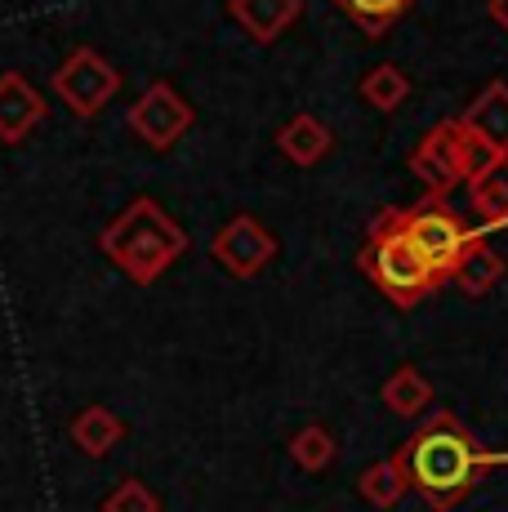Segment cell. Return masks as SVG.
<instances>
[{"label":"cell","mask_w":508,"mask_h":512,"mask_svg":"<svg viewBox=\"0 0 508 512\" xmlns=\"http://www.w3.org/2000/svg\"><path fill=\"white\" fill-rule=\"evenodd\" d=\"M393 464L406 490H415L433 512H451L482 486L486 472L508 464V450H482L451 410H437L419 423L406 446H397Z\"/></svg>","instance_id":"1"},{"label":"cell","mask_w":508,"mask_h":512,"mask_svg":"<svg viewBox=\"0 0 508 512\" xmlns=\"http://www.w3.org/2000/svg\"><path fill=\"white\" fill-rule=\"evenodd\" d=\"M99 250L134 285H156L165 272H170L174 259H183L188 232H183L152 196H134V201L99 232Z\"/></svg>","instance_id":"2"},{"label":"cell","mask_w":508,"mask_h":512,"mask_svg":"<svg viewBox=\"0 0 508 512\" xmlns=\"http://www.w3.org/2000/svg\"><path fill=\"white\" fill-rule=\"evenodd\" d=\"M357 268L366 272V281H375L384 290V299H393L397 308H415L424 303L433 290H442V277L419 259V250L410 245V236L402 228V205H388L370 219L366 245L357 254Z\"/></svg>","instance_id":"3"},{"label":"cell","mask_w":508,"mask_h":512,"mask_svg":"<svg viewBox=\"0 0 508 512\" xmlns=\"http://www.w3.org/2000/svg\"><path fill=\"white\" fill-rule=\"evenodd\" d=\"M486 161H491V152L473 139V130L459 116L455 121H437L410 152V170L424 183V196H437V201H446L459 183L473 179Z\"/></svg>","instance_id":"4"},{"label":"cell","mask_w":508,"mask_h":512,"mask_svg":"<svg viewBox=\"0 0 508 512\" xmlns=\"http://www.w3.org/2000/svg\"><path fill=\"white\" fill-rule=\"evenodd\" d=\"M402 228L410 236V245L419 250V259H424L442 281H451L455 268H459V259H464V254L482 241V232L468 228L451 205L437 201V196H424L419 205H406V210H402Z\"/></svg>","instance_id":"5"},{"label":"cell","mask_w":508,"mask_h":512,"mask_svg":"<svg viewBox=\"0 0 508 512\" xmlns=\"http://www.w3.org/2000/svg\"><path fill=\"white\" fill-rule=\"evenodd\" d=\"M54 94L63 98L67 112L76 116H99L116 94H121V72L90 45H76L63 63L54 67Z\"/></svg>","instance_id":"6"},{"label":"cell","mask_w":508,"mask_h":512,"mask_svg":"<svg viewBox=\"0 0 508 512\" xmlns=\"http://www.w3.org/2000/svg\"><path fill=\"white\" fill-rule=\"evenodd\" d=\"M192 121H197V112H192V103L174 90L170 81H152L148 90L139 94V103L130 107V130L139 134L152 152H170V147L192 130Z\"/></svg>","instance_id":"7"},{"label":"cell","mask_w":508,"mask_h":512,"mask_svg":"<svg viewBox=\"0 0 508 512\" xmlns=\"http://www.w3.org/2000/svg\"><path fill=\"white\" fill-rule=\"evenodd\" d=\"M210 254H214L219 268L232 272V277L250 281L277 259V236L263 228L254 214H237V219H228L219 232H214Z\"/></svg>","instance_id":"8"},{"label":"cell","mask_w":508,"mask_h":512,"mask_svg":"<svg viewBox=\"0 0 508 512\" xmlns=\"http://www.w3.org/2000/svg\"><path fill=\"white\" fill-rule=\"evenodd\" d=\"M45 121V94L23 72H0V143H23Z\"/></svg>","instance_id":"9"},{"label":"cell","mask_w":508,"mask_h":512,"mask_svg":"<svg viewBox=\"0 0 508 512\" xmlns=\"http://www.w3.org/2000/svg\"><path fill=\"white\" fill-rule=\"evenodd\" d=\"M228 14L250 41L272 45L277 36H286L304 14V0H228Z\"/></svg>","instance_id":"10"},{"label":"cell","mask_w":508,"mask_h":512,"mask_svg":"<svg viewBox=\"0 0 508 512\" xmlns=\"http://www.w3.org/2000/svg\"><path fill=\"white\" fill-rule=\"evenodd\" d=\"M459 121L473 130V139L491 156H508V81H491L473 103L464 107Z\"/></svg>","instance_id":"11"},{"label":"cell","mask_w":508,"mask_h":512,"mask_svg":"<svg viewBox=\"0 0 508 512\" xmlns=\"http://www.w3.org/2000/svg\"><path fill=\"white\" fill-rule=\"evenodd\" d=\"M468 205L482 228H508V156H491L468 179Z\"/></svg>","instance_id":"12"},{"label":"cell","mask_w":508,"mask_h":512,"mask_svg":"<svg viewBox=\"0 0 508 512\" xmlns=\"http://www.w3.org/2000/svg\"><path fill=\"white\" fill-rule=\"evenodd\" d=\"M67 437L76 441V450H81V455L103 459V455H112V450L125 441V419L116 415V410H107V406H85V410H76Z\"/></svg>","instance_id":"13"},{"label":"cell","mask_w":508,"mask_h":512,"mask_svg":"<svg viewBox=\"0 0 508 512\" xmlns=\"http://www.w3.org/2000/svg\"><path fill=\"white\" fill-rule=\"evenodd\" d=\"M277 147H281V156H286V161H295L299 170H308V165H317L321 156L330 152V130H326V121H321V116L299 112V116H290V121L281 125Z\"/></svg>","instance_id":"14"},{"label":"cell","mask_w":508,"mask_h":512,"mask_svg":"<svg viewBox=\"0 0 508 512\" xmlns=\"http://www.w3.org/2000/svg\"><path fill=\"white\" fill-rule=\"evenodd\" d=\"M433 401V383L424 379L415 366H402V370H393V379L384 383V406L393 410V415H419V410Z\"/></svg>","instance_id":"15"},{"label":"cell","mask_w":508,"mask_h":512,"mask_svg":"<svg viewBox=\"0 0 508 512\" xmlns=\"http://www.w3.org/2000/svg\"><path fill=\"white\" fill-rule=\"evenodd\" d=\"M406 94H410V81L402 67H393V63H379L361 76V98H366L375 112H397V107L406 103Z\"/></svg>","instance_id":"16"},{"label":"cell","mask_w":508,"mask_h":512,"mask_svg":"<svg viewBox=\"0 0 508 512\" xmlns=\"http://www.w3.org/2000/svg\"><path fill=\"white\" fill-rule=\"evenodd\" d=\"M500 277H504V259H500V254H495L486 241H477L473 250L459 259V268H455L451 281H459L468 294H486Z\"/></svg>","instance_id":"17"},{"label":"cell","mask_w":508,"mask_h":512,"mask_svg":"<svg viewBox=\"0 0 508 512\" xmlns=\"http://www.w3.org/2000/svg\"><path fill=\"white\" fill-rule=\"evenodd\" d=\"M335 5L344 9V14L353 18L366 36H384L388 27H393L397 18L415 5V0H335Z\"/></svg>","instance_id":"18"},{"label":"cell","mask_w":508,"mask_h":512,"mask_svg":"<svg viewBox=\"0 0 508 512\" xmlns=\"http://www.w3.org/2000/svg\"><path fill=\"white\" fill-rule=\"evenodd\" d=\"M357 490L370 508H393L397 499L406 495V481H402V472H397L393 459H384V464H370L366 472H361Z\"/></svg>","instance_id":"19"},{"label":"cell","mask_w":508,"mask_h":512,"mask_svg":"<svg viewBox=\"0 0 508 512\" xmlns=\"http://www.w3.org/2000/svg\"><path fill=\"white\" fill-rule=\"evenodd\" d=\"M290 459L304 472H321L335 459V437H330L321 423H308V428H299L295 437H290Z\"/></svg>","instance_id":"20"},{"label":"cell","mask_w":508,"mask_h":512,"mask_svg":"<svg viewBox=\"0 0 508 512\" xmlns=\"http://www.w3.org/2000/svg\"><path fill=\"white\" fill-rule=\"evenodd\" d=\"M103 512H161V499H156L152 486H143L139 477H125L121 486L103 499Z\"/></svg>","instance_id":"21"},{"label":"cell","mask_w":508,"mask_h":512,"mask_svg":"<svg viewBox=\"0 0 508 512\" xmlns=\"http://www.w3.org/2000/svg\"><path fill=\"white\" fill-rule=\"evenodd\" d=\"M486 9H491V18H495V23H500V32L508 36V0H491V5H486Z\"/></svg>","instance_id":"22"}]
</instances>
